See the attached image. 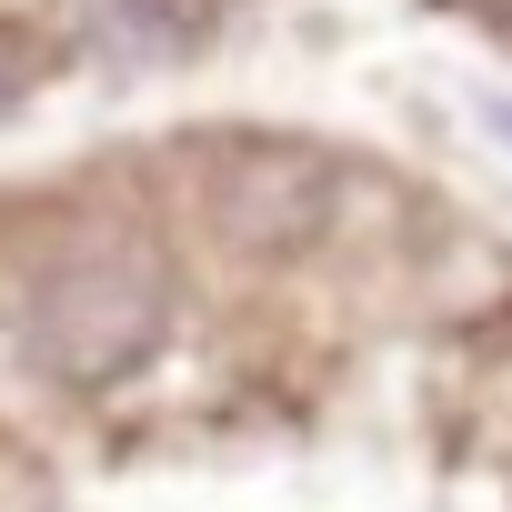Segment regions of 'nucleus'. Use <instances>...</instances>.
Here are the masks:
<instances>
[{
  "label": "nucleus",
  "instance_id": "obj_3",
  "mask_svg": "<svg viewBox=\"0 0 512 512\" xmlns=\"http://www.w3.org/2000/svg\"><path fill=\"white\" fill-rule=\"evenodd\" d=\"M482 121H492V131H502V141H512V101H482Z\"/></svg>",
  "mask_w": 512,
  "mask_h": 512
},
{
  "label": "nucleus",
  "instance_id": "obj_2",
  "mask_svg": "<svg viewBox=\"0 0 512 512\" xmlns=\"http://www.w3.org/2000/svg\"><path fill=\"white\" fill-rule=\"evenodd\" d=\"M101 41L131 61H181L191 51V0H101Z\"/></svg>",
  "mask_w": 512,
  "mask_h": 512
},
{
  "label": "nucleus",
  "instance_id": "obj_4",
  "mask_svg": "<svg viewBox=\"0 0 512 512\" xmlns=\"http://www.w3.org/2000/svg\"><path fill=\"white\" fill-rule=\"evenodd\" d=\"M502 11H512V0H502Z\"/></svg>",
  "mask_w": 512,
  "mask_h": 512
},
{
  "label": "nucleus",
  "instance_id": "obj_1",
  "mask_svg": "<svg viewBox=\"0 0 512 512\" xmlns=\"http://www.w3.org/2000/svg\"><path fill=\"white\" fill-rule=\"evenodd\" d=\"M171 322V272L151 241H81L31 292V352L61 382H121Z\"/></svg>",
  "mask_w": 512,
  "mask_h": 512
}]
</instances>
